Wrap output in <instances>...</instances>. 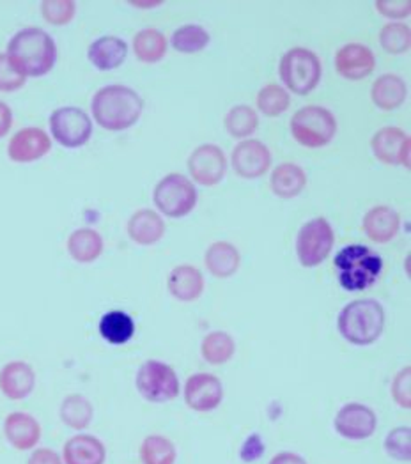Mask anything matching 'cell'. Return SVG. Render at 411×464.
<instances>
[{
	"instance_id": "obj_45",
	"label": "cell",
	"mask_w": 411,
	"mask_h": 464,
	"mask_svg": "<svg viewBox=\"0 0 411 464\" xmlns=\"http://www.w3.org/2000/svg\"><path fill=\"white\" fill-rule=\"evenodd\" d=\"M268 464H307V461L295 452H280V454L273 456Z\"/></svg>"
},
{
	"instance_id": "obj_5",
	"label": "cell",
	"mask_w": 411,
	"mask_h": 464,
	"mask_svg": "<svg viewBox=\"0 0 411 464\" xmlns=\"http://www.w3.org/2000/svg\"><path fill=\"white\" fill-rule=\"evenodd\" d=\"M337 121L325 107L308 105L299 109L291 119V133L305 148H323L336 137Z\"/></svg>"
},
{
	"instance_id": "obj_1",
	"label": "cell",
	"mask_w": 411,
	"mask_h": 464,
	"mask_svg": "<svg viewBox=\"0 0 411 464\" xmlns=\"http://www.w3.org/2000/svg\"><path fill=\"white\" fill-rule=\"evenodd\" d=\"M96 122L111 131L132 128L144 111V102L137 91L126 85L102 87L91 102Z\"/></svg>"
},
{
	"instance_id": "obj_27",
	"label": "cell",
	"mask_w": 411,
	"mask_h": 464,
	"mask_svg": "<svg viewBox=\"0 0 411 464\" xmlns=\"http://www.w3.org/2000/svg\"><path fill=\"white\" fill-rule=\"evenodd\" d=\"M269 187L280 198H295L307 187V174L297 163H282L271 172Z\"/></svg>"
},
{
	"instance_id": "obj_20",
	"label": "cell",
	"mask_w": 411,
	"mask_h": 464,
	"mask_svg": "<svg viewBox=\"0 0 411 464\" xmlns=\"http://www.w3.org/2000/svg\"><path fill=\"white\" fill-rule=\"evenodd\" d=\"M167 289L180 302H195L204 293V276L195 266L181 265L169 273Z\"/></svg>"
},
{
	"instance_id": "obj_29",
	"label": "cell",
	"mask_w": 411,
	"mask_h": 464,
	"mask_svg": "<svg viewBox=\"0 0 411 464\" xmlns=\"http://www.w3.org/2000/svg\"><path fill=\"white\" fill-rule=\"evenodd\" d=\"M100 334L109 344L121 346L132 341L135 334V323L130 314L122 310H113L100 319Z\"/></svg>"
},
{
	"instance_id": "obj_37",
	"label": "cell",
	"mask_w": 411,
	"mask_h": 464,
	"mask_svg": "<svg viewBox=\"0 0 411 464\" xmlns=\"http://www.w3.org/2000/svg\"><path fill=\"white\" fill-rule=\"evenodd\" d=\"M379 43L385 52L399 55L410 52L411 31L405 24H388L379 33Z\"/></svg>"
},
{
	"instance_id": "obj_40",
	"label": "cell",
	"mask_w": 411,
	"mask_h": 464,
	"mask_svg": "<svg viewBox=\"0 0 411 464\" xmlns=\"http://www.w3.org/2000/svg\"><path fill=\"white\" fill-rule=\"evenodd\" d=\"M27 77L16 68L7 53H0V91L13 92L25 85Z\"/></svg>"
},
{
	"instance_id": "obj_19",
	"label": "cell",
	"mask_w": 411,
	"mask_h": 464,
	"mask_svg": "<svg viewBox=\"0 0 411 464\" xmlns=\"http://www.w3.org/2000/svg\"><path fill=\"white\" fill-rule=\"evenodd\" d=\"M4 436L13 449L20 452L31 450L41 440V426L33 415L15 411L4 420Z\"/></svg>"
},
{
	"instance_id": "obj_16",
	"label": "cell",
	"mask_w": 411,
	"mask_h": 464,
	"mask_svg": "<svg viewBox=\"0 0 411 464\" xmlns=\"http://www.w3.org/2000/svg\"><path fill=\"white\" fill-rule=\"evenodd\" d=\"M52 140L41 128H24L13 135L7 146V156L16 163H31L48 155Z\"/></svg>"
},
{
	"instance_id": "obj_9",
	"label": "cell",
	"mask_w": 411,
	"mask_h": 464,
	"mask_svg": "<svg viewBox=\"0 0 411 464\" xmlns=\"http://www.w3.org/2000/svg\"><path fill=\"white\" fill-rule=\"evenodd\" d=\"M135 385L139 393L150 402H169L180 395L176 371L160 360H148L141 365Z\"/></svg>"
},
{
	"instance_id": "obj_8",
	"label": "cell",
	"mask_w": 411,
	"mask_h": 464,
	"mask_svg": "<svg viewBox=\"0 0 411 464\" xmlns=\"http://www.w3.org/2000/svg\"><path fill=\"white\" fill-rule=\"evenodd\" d=\"M152 198L163 215L171 218H181L193 211L197 204V190L188 178L174 172L165 176L156 185Z\"/></svg>"
},
{
	"instance_id": "obj_25",
	"label": "cell",
	"mask_w": 411,
	"mask_h": 464,
	"mask_svg": "<svg viewBox=\"0 0 411 464\" xmlns=\"http://www.w3.org/2000/svg\"><path fill=\"white\" fill-rule=\"evenodd\" d=\"M128 234L139 245H154L165 234V222L152 209H139L128 220Z\"/></svg>"
},
{
	"instance_id": "obj_43",
	"label": "cell",
	"mask_w": 411,
	"mask_h": 464,
	"mask_svg": "<svg viewBox=\"0 0 411 464\" xmlns=\"http://www.w3.org/2000/svg\"><path fill=\"white\" fill-rule=\"evenodd\" d=\"M27 464H64L61 456L52 449H38L33 452Z\"/></svg>"
},
{
	"instance_id": "obj_12",
	"label": "cell",
	"mask_w": 411,
	"mask_h": 464,
	"mask_svg": "<svg viewBox=\"0 0 411 464\" xmlns=\"http://www.w3.org/2000/svg\"><path fill=\"white\" fill-rule=\"evenodd\" d=\"M334 426L338 436L351 441H362L371 438L376 432L377 417L369 406L360 402H349L337 411Z\"/></svg>"
},
{
	"instance_id": "obj_41",
	"label": "cell",
	"mask_w": 411,
	"mask_h": 464,
	"mask_svg": "<svg viewBox=\"0 0 411 464\" xmlns=\"http://www.w3.org/2000/svg\"><path fill=\"white\" fill-rule=\"evenodd\" d=\"M392 397L394 401L405 408L410 410L411 408V367H405L403 371H399V374L394 378L392 382Z\"/></svg>"
},
{
	"instance_id": "obj_36",
	"label": "cell",
	"mask_w": 411,
	"mask_h": 464,
	"mask_svg": "<svg viewBox=\"0 0 411 464\" xmlns=\"http://www.w3.org/2000/svg\"><path fill=\"white\" fill-rule=\"evenodd\" d=\"M171 41L181 53H197L208 46L210 34L201 25H183L172 34Z\"/></svg>"
},
{
	"instance_id": "obj_17",
	"label": "cell",
	"mask_w": 411,
	"mask_h": 464,
	"mask_svg": "<svg viewBox=\"0 0 411 464\" xmlns=\"http://www.w3.org/2000/svg\"><path fill=\"white\" fill-rule=\"evenodd\" d=\"M376 59L371 48L360 43L344 44L336 55V68L340 77L362 80L373 73Z\"/></svg>"
},
{
	"instance_id": "obj_23",
	"label": "cell",
	"mask_w": 411,
	"mask_h": 464,
	"mask_svg": "<svg viewBox=\"0 0 411 464\" xmlns=\"http://www.w3.org/2000/svg\"><path fill=\"white\" fill-rule=\"evenodd\" d=\"M364 232L374 243H388L396 237L401 227V218L397 211L388 206H376L364 217Z\"/></svg>"
},
{
	"instance_id": "obj_13",
	"label": "cell",
	"mask_w": 411,
	"mask_h": 464,
	"mask_svg": "<svg viewBox=\"0 0 411 464\" xmlns=\"http://www.w3.org/2000/svg\"><path fill=\"white\" fill-rule=\"evenodd\" d=\"M224 401L222 382L206 372H199L188 378L185 385V402L197 413H210L217 410Z\"/></svg>"
},
{
	"instance_id": "obj_39",
	"label": "cell",
	"mask_w": 411,
	"mask_h": 464,
	"mask_svg": "<svg viewBox=\"0 0 411 464\" xmlns=\"http://www.w3.org/2000/svg\"><path fill=\"white\" fill-rule=\"evenodd\" d=\"M385 450L390 458L408 463L411 459V429L396 427L388 432L385 440Z\"/></svg>"
},
{
	"instance_id": "obj_26",
	"label": "cell",
	"mask_w": 411,
	"mask_h": 464,
	"mask_svg": "<svg viewBox=\"0 0 411 464\" xmlns=\"http://www.w3.org/2000/svg\"><path fill=\"white\" fill-rule=\"evenodd\" d=\"M204 263H206V268L210 270L213 276L229 278L240 268L241 256H240L238 248L232 243L217 241L206 250Z\"/></svg>"
},
{
	"instance_id": "obj_35",
	"label": "cell",
	"mask_w": 411,
	"mask_h": 464,
	"mask_svg": "<svg viewBox=\"0 0 411 464\" xmlns=\"http://www.w3.org/2000/svg\"><path fill=\"white\" fill-rule=\"evenodd\" d=\"M291 105V98L288 91L277 83H269L262 87L258 94V109L264 116H282Z\"/></svg>"
},
{
	"instance_id": "obj_2",
	"label": "cell",
	"mask_w": 411,
	"mask_h": 464,
	"mask_svg": "<svg viewBox=\"0 0 411 464\" xmlns=\"http://www.w3.org/2000/svg\"><path fill=\"white\" fill-rule=\"evenodd\" d=\"M7 55L25 77H43L55 66L57 46L48 33L29 27L11 38Z\"/></svg>"
},
{
	"instance_id": "obj_3",
	"label": "cell",
	"mask_w": 411,
	"mask_h": 464,
	"mask_svg": "<svg viewBox=\"0 0 411 464\" xmlns=\"http://www.w3.org/2000/svg\"><path fill=\"white\" fill-rule=\"evenodd\" d=\"M338 334L355 346H371L385 330V310L373 298L355 300L337 317Z\"/></svg>"
},
{
	"instance_id": "obj_21",
	"label": "cell",
	"mask_w": 411,
	"mask_h": 464,
	"mask_svg": "<svg viewBox=\"0 0 411 464\" xmlns=\"http://www.w3.org/2000/svg\"><path fill=\"white\" fill-rule=\"evenodd\" d=\"M64 464H105L107 449L96 436L78 434L64 445Z\"/></svg>"
},
{
	"instance_id": "obj_14",
	"label": "cell",
	"mask_w": 411,
	"mask_h": 464,
	"mask_svg": "<svg viewBox=\"0 0 411 464\" xmlns=\"http://www.w3.org/2000/svg\"><path fill=\"white\" fill-rule=\"evenodd\" d=\"M371 148L379 161L387 165H405L410 169V137L401 128H381L376 131Z\"/></svg>"
},
{
	"instance_id": "obj_44",
	"label": "cell",
	"mask_w": 411,
	"mask_h": 464,
	"mask_svg": "<svg viewBox=\"0 0 411 464\" xmlns=\"http://www.w3.org/2000/svg\"><path fill=\"white\" fill-rule=\"evenodd\" d=\"M11 126H13V112L7 103L0 102V139L7 135Z\"/></svg>"
},
{
	"instance_id": "obj_31",
	"label": "cell",
	"mask_w": 411,
	"mask_h": 464,
	"mask_svg": "<svg viewBox=\"0 0 411 464\" xmlns=\"http://www.w3.org/2000/svg\"><path fill=\"white\" fill-rule=\"evenodd\" d=\"M236 351L234 339L227 332H211L201 344V354L210 365H224Z\"/></svg>"
},
{
	"instance_id": "obj_33",
	"label": "cell",
	"mask_w": 411,
	"mask_h": 464,
	"mask_svg": "<svg viewBox=\"0 0 411 464\" xmlns=\"http://www.w3.org/2000/svg\"><path fill=\"white\" fill-rule=\"evenodd\" d=\"M178 459L176 445L160 434H151L141 445L142 464H174Z\"/></svg>"
},
{
	"instance_id": "obj_11",
	"label": "cell",
	"mask_w": 411,
	"mask_h": 464,
	"mask_svg": "<svg viewBox=\"0 0 411 464\" xmlns=\"http://www.w3.org/2000/svg\"><path fill=\"white\" fill-rule=\"evenodd\" d=\"M188 170L195 183L202 187H215L224 179L227 158L219 146L204 144L188 158Z\"/></svg>"
},
{
	"instance_id": "obj_42",
	"label": "cell",
	"mask_w": 411,
	"mask_h": 464,
	"mask_svg": "<svg viewBox=\"0 0 411 464\" xmlns=\"http://www.w3.org/2000/svg\"><path fill=\"white\" fill-rule=\"evenodd\" d=\"M376 7L383 16L388 18H405L410 16L411 13L410 0H377Z\"/></svg>"
},
{
	"instance_id": "obj_15",
	"label": "cell",
	"mask_w": 411,
	"mask_h": 464,
	"mask_svg": "<svg viewBox=\"0 0 411 464\" xmlns=\"http://www.w3.org/2000/svg\"><path fill=\"white\" fill-rule=\"evenodd\" d=\"M271 153L259 140H241L232 151L234 172L245 179H256L268 172Z\"/></svg>"
},
{
	"instance_id": "obj_7",
	"label": "cell",
	"mask_w": 411,
	"mask_h": 464,
	"mask_svg": "<svg viewBox=\"0 0 411 464\" xmlns=\"http://www.w3.org/2000/svg\"><path fill=\"white\" fill-rule=\"evenodd\" d=\"M334 229L327 218L318 217L308 220L297 236V256L305 268H316L327 261L334 248Z\"/></svg>"
},
{
	"instance_id": "obj_24",
	"label": "cell",
	"mask_w": 411,
	"mask_h": 464,
	"mask_svg": "<svg viewBox=\"0 0 411 464\" xmlns=\"http://www.w3.org/2000/svg\"><path fill=\"white\" fill-rule=\"evenodd\" d=\"M408 96L405 80L397 75H381L371 87V100L379 111L392 112L399 109Z\"/></svg>"
},
{
	"instance_id": "obj_18",
	"label": "cell",
	"mask_w": 411,
	"mask_h": 464,
	"mask_svg": "<svg viewBox=\"0 0 411 464\" xmlns=\"http://www.w3.org/2000/svg\"><path fill=\"white\" fill-rule=\"evenodd\" d=\"M36 387V372L27 362H9L0 371V392L11 401H22Z\"/></svg>"
},
{
	"instance_id": "obj_30",
	"label": "cell",
	"mask_w": 411,
	"mask_h": 464,
	"mask_svg": "<svg viewBox=\"0 0 411 464\" xmlns=\"http://www.w3.org/2000/svg\"><path fill=\"white\" fill-rule=\"evenodd\" d=\"M133 52L142 63H158L167 53V38L158 29H144L133 38Z\"/></svg>"
},
{
	"instance_id": "obj_22",
	"label": "cell",
	"mask_w": 411,
	"mask_h": 464,
	"mask_svg": "<svg viewBox=\"0 0 411 464\" xmlns=\"http://www.w3.org/2000/svg\"><path fill=\"white\" fill-rule=\"evenodd\" d=\"M128 55V44L115 36H103L91 43L87 50V57L93 66L100 72H111L119 68Z\"/></svg>"
},
{
	"instance_id": "obj_10",
	"label": "cell",
	"mask_w": 411,
	"mask_h": 464,
	"mask_svg": "<svg viewBox=\"0 0 411 464\" xmlns=\"http://www.w3.org/2000/svg\"><path fill=\"white\" fill-rule=\"evenodd\" d=\"M50 130L54 139L70 150L82 148L93 135V122L82 109L63 107L50 116Z\"/></svg>"
},
{
	"instance_id": "obj_28",
	"label": "cell",
	"mask_w": 411,
	"mask_h": 464,
	"mask_svg": "<svg viewBox=\"0 0 411 464\" xmlns=\"http://www.w3.org/2000/svg\"><path fill=\"white\" fill-rule=\"evenodd\" d=\"M68 252L80 265L94 263L103 252V237L100 232L89 227L76 229L68 237Z\"/></svg>"
},
{
	"instance_id": "obj_4",
	"label": "cell",
	"mask_w": 411,
	"mask_h": 464,
	"mask_svg": "<svg viewBox=\"0 0 411 464\" xmlns=\"http://www.w3.org/2000/svg\"><path fill=\"white\" fill-rule=\"evenodd\" d=\"M337 280L349 293L366 291L381 275L383 261L369 246L349 245L338 250L334 261Z\"/></svg>"
},
{
	"instance_id": "obj_38",
	"label": "cell",
	"mask_w": 411,
	"mask_h": 464,
	"mask_svg": "<svg viewBox=\"0 0 411 464\" xmlns=\"http://www.w3.org/2000/svg\"><path fill=\"white\" fill-rule=\"evenodd\" d=\"M73 0H44L41 2V14L52 25H68L75 18Z\"/></svg>"
},
{
	"instance_id": "obj_32",
	"label": "cell",
	"mask_w": 411,
	"mask_h": 464,
	"mask_svg": "<svg viewBox=\"0 0 411 464\" xmlns=\"http://www.w3.org/2000/svg\"><path fill=\"white\" fill-rule=\"evenodd\" d=\"M93 415H94L93 404L89 402V399H85L80 393L68 395L61 404V420L76 430L89 426L93 420Z\"/></svg>"
},
{
	"instance_id": "obj_6",
	"label": "cell",
	"mask_w": 411,
	"mask_h": 464,
	"mask_svg": "<svg viewBox=\"0 0 411 464\" xmlns=\"http://www.w3.org/2000/svg\"><path fill=\"white\" fill-rule=\"evenodd\" d=\"M280 78L291 92L305 96L312 92L321 80V63L307 48H293L280 61Z\"/></svg>"
},
{
	"instance_id": "obj_34",
	"label": "cell",
	"mask_w": 411,
	"mask_h": 464,
	"mask_svg": "<svg viewBox=\"0 0 411 464\" xmlns=\"http://www.w3.org/2000/svg\"><path fill=\"white\" fill-rule=\"evenodd\" d=\"M224 124L234 139H247L258 130L259 117L252 107L238 105L225 114Z\"/></svg>"
}]
</instances>
